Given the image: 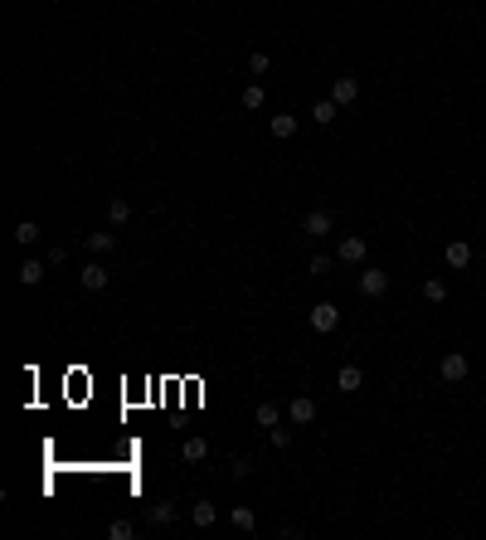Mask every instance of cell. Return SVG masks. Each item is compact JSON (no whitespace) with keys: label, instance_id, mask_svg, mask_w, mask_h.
I'll list each match as a JSON object with an SVG mask.
<instances>
[{"label":"cell","instance_id":"9a60e30c","mask_svg":"<svg viewBox=\"0 0 486 540\" xmlns=\"http://www.w3.org/2000/svg\"><path fill=\"white\" fill-rule=\"evenodd\" d=\"M253 419H258V429H272V424H282V404H272V399H263Z\"/></svg>","mask_w":486,"mask_h":540},{"label":"cell","instance_id":"603a6c76","mask_svg":"<svg viewBox=\"0 0 486 540\" xmlns=\"http://www.w3.org/2000/svg\"><path fill=\"white\" fill-rule=\"evenodd\" d=\"M268 68H272V58L263 54V49H253V54H248V73H253V78H263Z\"/></svg>","mask_w":486,"mask_h":540},{"label":"cell","instance_id":"8992f818","mask_svg":"<svg viewBox=\"0 0 486 540\" xmlns=\"http://www.w3.org/2000/svg\"><path fill=\"white\" fill-rule=\"evenodd\" d=\"M443 258H448V268H472V243H467V239H453V243H448V248H443Z\"/></svg>","mask_w":486,"mask_h":540},{"label":"cell","instance_id":"7c38bea8","mask_svg":"<svg viewBox=\"0 0 486 540\" xmlns=\"http://www.w3.org/2000/svg\"><path fill=\"white\" fill-rule=\"evenodd\" d=\"M306 117H311V122H316V127H331V122H336V117H341V103H331V98H321V103H316V108L306 112Z\"/></svg>","mask_w":486,"mask_h":540},{"label":"cell","instance_id":"4fadbf2b","mask_svg":"<svg viewBox=\"0 0 486 540\" xmlns=\"http://www.w3.org/2000/svg\"><path fill=\"white\" fill-rule=\"evenodd\" d=\"M44 268H49V263H39V258H25V263L15 268V277H20L25 287H34V282H44Z\"/></svg>","mask_w":486,"mask_h":540},{"label":"cell","instance_id":"d4e9b609","mask_svg":"<svg viewBox=\"0 0 486 540\" xmlns=\"http://www.w3.org/2000/svg\"><path fill=\"white\" fill-rule=\"evenodd\" d=\"M268 438H272V448H292V429H282V424H272Z\"/></svg>","mask_w":486,"mask_h":540},{"label":"cell","instance_id":"9c48e42d","mask_svg":"<svg viewBox=\"0 0 486 540\" xmlns=\"http://www.w3.org/2000/svg\"><path fill=\"white\" fill-rule=\"evenodd\" d=\"M83 287H88V292H103V287H108V268H103V263H98V258H93V263H83Z\"/></svg>","mask_w":486,"mask_h":540},{"label":"cell","instance_id":"ac0fdd59","mask_svg":"<svg viewBox=\"0 0 486 540\" xmlns=\"http://www.w3.org/2000/svg\"><path fill=\"white\" fill-rule=\"evenodd\" d=\"M15 243H20V248L39 243V224H34V219H20V224H15Z\"/></svg>","mask_w":486,"mask_h":540},{"label":"cell","instance_id":"ba28073f","mask_svg":"<svg viewBox=\"0 0 486 540\" xmlns=\"http://www.w3.org/2000/svg\"><path fill=\"white\" fill-rule=\"evenodd\" d=\"M360 384H365V370H360V365H341V370H336V389H341V394H355Z\"/></svg>","mask_w":486,"mask_h":540},{"label":"cell","instance_id":"8fae6325","mask_svg":"<svg viewBox=\"0 0 486 540\" xmlns=\"http://www.w3.org/2000/svg\"><path fill=\"white\" fill-rule=\"evenodd\" d=\"M83 248H88L93 258H103V253H112V248H117V234H108V229H103V234H88V239H83Z\"/></svg>","mask_w":486,"mask_h":540},{"label":"cell","instance_id":"3957f363","mask_svg":"<svg viewBox=\"0 0 486 540\" xmlns=\"http://www.w3.org/2000/svg\"><path fill=\"white\" fill-rule=\"evenodd\" d=\"M467 370H472V365H467V355H462V351H448L443 360H438V375L448 379V384H462Z\"/></svg>","mask_w":486,"mask_h":540},{"label":"cell","instance_id":"6da1fadb","mask_svg":"<svg viewBox=\"0 0 486 540\" xmlns=\"http://www.w3.org/2000/svg\"><path fill=\"white\" fill-rule=\"evenodd\" d=\"M365 253H370V243L360 239V234H346V239L336 243V263H346V268H360Z\"/></svg>","mask_w":486,"mask_h":540},{"label":"cell","instance_id":"7a4b0ae2","mask_svg":"<svg viewBox=\"0 0 486 540\" xmlns=\"http://www.w3.org/2000/svg\"><path fill=\"white\" fill-rule=\"evenodd\" d=\"M336 229V215L331 210H311V215L301 219V239H326Z\"/></svg>","mask_w":486,"mask_h":540},{"label":"cell","instance_id":"cb8c5ba5","mask_svg":"<svg viewBox=\"0 0 486 540\" xmlns=\"http://www.w3.org/2000/svg\"><path fill=\"white\" fill-rule=\"evenodd\" d=\"M243 108H248V112L263 108V83H248V88H243Z\"/></svg>","mask_w":486,"mask_h":540},{"label":"cell","instance_id":"e0dca14e","mask_svg":"<svg viewBox=\"0 0 486 540\" xmlns=\"http://www.w3.org/2000/svg\"><path fill=\"white\" fill-rule=\"evenodd\" d=\"M180 458H185V462H205V458H210V443H205V438H185Z\"/></svg>","mask_w":486,"mask_h":540},{"label":"cell","instance_id":"277c9868","mask_svg":"<svg viewBox=\"0 0 486 540\" xmlns=\"http://www.w3.org/2000/svg\"><path fill=\"white\" fill-rule=\"evenodd\" d=\"M336 326H341V307H336V302H316V307H311V331H336Z\"/></svg>","mask_w":486,"mask_h":540},{"label":"cell","instance_id":"44dd1931","mask_svg":"<svg viewBox=\"0 0 486 540\" xmlns=\"http://www.w3.org/2000/svg\"><path fill=\"white\" fill-rule=\"evenodd\" d=\"M151 526H170L175 521V501H161V506H151V516H146Z\"/></svg>","mask_w":486,"mask_h":540},{"label":"cell","instance_id":"30bf717a","mask_svg":"<svg viewBox=\"0 0 486 540\" xmlns=\"http://www.w3.org/2000/svg\"><path fill=\"white\" fill-rule=\"evenodd\" d=\"M384 287H389V272H379V268H365V272H360V292H365V297H379Z\"/></svg>","mask_w":486,"mask_h":540},{"label":"cell","instance_id":"f1b7e54d","mask_svg":"<svg viewBox=\"0 0 486 540\" xmlns=\"http://www.w3.org/2000/svg\"><path fill=\"white\" fill-rule=\"evenodd\" d=\"M63 258H68V248H49V253H44V263H49V268H58Z\"/></svg>","mask_w":486,"mask_h":540},{"label":"cell","instance_id":"484cf974","mask_svg":"<svg viewBox=\"0 0 486 540\" xmlns=\"http://www.w3.org/2000/svg\"><path fill=\"white\" fill-rule=\"evenodd\" d=\"M108 536H112V540H132V536H136V526H132V521H112Z\"/></svg>","mask_w":486,"mask_h":540},{"label":"cell","instance_id":"83f0119b","mask_svg":"<svg viewBox=\"0 0 486 540\" xmlns=\"http://www.w3.org/2000/svg\"><path fill=\"white\" fill-rule=\"evenodd\" d=\"M234 477H239V482H243V477H253V462H248V458H234Z\"/></svg>","mask_w":486,"mask_h":540},{"label":"cell","instance_id":"5bb4252c","mask_svg":"<svg viewBox=\"0 0 486 540\" xmlns=\"http://www.w3.org/2000/svg\"><path fill=\"white\" fill-rule=\"evenodd\" d=\"M190 521L205 531V526H214V521H219V506H214V501H195V506H190Z\"/></svg>","mask_w":486,"mask_h":540},{"label":"cell","instance_id":"5b68a950","mask_svg":"<svg viewBox=\"0 0 486 540\" xmlns=\"http://www.w3.org/2000/svg\"><path fill=\"white\" fill-rule=\"evenodd\" d=\"M287 419H292L297 429H306V424H316V399H306V394H297V399L287 404Z\"/></svg>","mask_w":486,"mask_h":540},{"label":"cell","instance_id":"2e32d148","mask_svg":"<svg viewBox=\"0 0 486 540\" xmlns=\"http://www.w3.org/2000/svg\"><path fill=\"white\" fill-rule=\"evenodd\" d=\"M268 127H272V136H277V141H287V136L297 132V117H292V112H277Z\"/></svg>","mask_w":486,"mask_h":540},{"label":"cell","instance_id":"d6986e66","mask_svg":"<svg viewBox=\"0 0 486 540\" xmlns=\"http://www.w3.org/2000/svg\"><path fill=\"white\" fill-rule=\"evenodd\" d=\"M108 219H112V224H127V219H132V205H127L122 195H112V200H108Z\"/></svg>","mask_w":486,"mask_h":540},{"label":"cell","instance_id":"52a82bcc","mask_svg":"<svg viewBox=\"0 0 486 540\" xmlns=\"http://www.w3.org/2000/svg\"><path fill=\"white\" fill-rule=\"evenodd\" d=\"M355 98H360V78H336V83H331V103L351 108Z\"/></svg>","mask_w":486,"mask_h":540},{"label":"cell","instance_id":"ffe728a7","mask_svg":"<svg viewBox=\"0 0 486 540\" xmlns=\"http://www.w3.org/2000/svg\"><path fill=\"white\" fill-rule=\"evenodd\" d=\"M423 297H428L433 307H438V302H448V282H443V277H428V282H423Z\"/></svg>","mask_w":486,"mask_h":540},{"label":"cell","instance_id":"7402d4cb","mask_svg":"<svg viewBox=\"0 0 486 540\" xmlns=\"http://www.w3.org/2000/svg\"><path fill=\"white\" fill-rule=\"evenodd\" d=\"M229 521H234L239 531H258V516L248 511V506H234V511H229Z\"/></svg>","mask_w":486,"mask_h":540},{"label":"cell","instance_id":"4316f807","mask_svg":"<svg viewBox=\"0 0 486 540\" xmlns=\"http://www.w3.org/2000/svg\"><path fill=\"white\" fill-rule=\"evenodd\" d=\"M331 263H336V258H326V253H316V258L306 263V272H311V277H326V272H331Z\"/></svg>","mask_w":486,"mask_h":540}]
</instances>
